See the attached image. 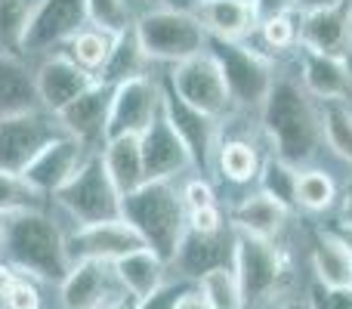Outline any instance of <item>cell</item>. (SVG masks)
Listing matches in <instances>:
<instances>
[{
	"instance_id": "ab89813d",
	"label": "cell",
	"mask_w": 352,
	"mask_h": 309,
	"mask_svg": "<svg viewBox=\"0 0 352 309\" xmlns=\"http://www.w3.org/2000/svg\"><path fill=\"white\" fill-rule=\"evenodd\" d=\"M188 229L201 232V235H213V232H223L226 229V217L219 211V204L210 207H201V211H188Z\"/></svg>"
},
{
	"instance_id": "1f68e13d",
	"label": "cell",
	"mask_w": 352,
	"mask_h": 309,
	"mask_svg": "<svg viewBox=\"0 0 352 309\" xmlns=\"http://www.w3.org/2000/svg\"><path fill=\"white\" fill-rule=\"evenodd\" d=\"M318 118H322V136L331 146V152L352 164V109L346 105V99L322 103Z\"/></svg>"
},
{
	"instance_id": "277c9868",
	"label": "cell",
	"mask_w": 352,
	"mask_h": 309,
	"mask_svg": "<svg viewBox=\"0 0 352 309\" xmlns=\"http://www.w3.org/2000/svg\"><path fill=\"white\" fill-rule=\"evenodd\" d=\"M133 34L152 62L176 65L182 59L204 53L207 31L192 10L179 6H155L133 22Z\"/></svg>"
},
{
	"instance_id": "74e56055",
	"label": "cell",
	"mask_w": 352,
	"mask_h": 309,
	"mask_svg": "<svg viewBox=\"0 0 352 309\" xmlns=\"http://www.w3.org/2000/svg\"><path fill=\"white\" fill-rule=\"evenodd\" d=\"M260 37L269 50H287L297 43V25H294L291 16H272V19H263L260 25Z\"/></svg>"
},
{
	"instance_id": "d6a6232c",
	"label": "cell",
	"mask_w": 352,
	"mask_h": 309,
	"mask_svg": "<svg viewBox=\"0 0 352 309\" xmlns=\"http://www.w3.org/2000/svg\"><path fill=\"white\" fill-rule=\"evenodd\" d=\"M37 0H0V53L25 56V34Z\"/></svg>"
},
{
	"instance_id": "c3c4849f",
	"label": "cell",
	"mask_w": 352,
	"mask_h": 309,
	"mask_svg": "<svg viewBox=\"0 0 352 309\" xmlns=\"http://www.w3.org/2000/svg\"><path fill=\"white\" fill-rule=\"evenodd\" d=\"M99 309H136V297L133 294H127V291H121L118 297H111L105 306H99Z\"/></svg>"
},
{
	"instance_id": "f35d334b",
	"label": "cell",
	"mask_w": 352,
	"mask_h": 309,
	"mask_svg": "<svg viewBox=\"0 0 352 309\" xmlns=\"http://www.w3.org/2000/svg\"><path fill=\"white\" fill-rule=\"evenodd\" d=\"M3 306L6 309H41V288H37V281L22 275V279L12 285V291L6 294Z\"/></svg>"
},
{
	"instance_id": "ffe728a7",
	"label": "cell",
	"mask_w": 352,
	"mask_h": 309,
	"mask_svg": "<svg viewBox=\"0 0 352 309\" xmlns=\"http://www.w3.org/2000/svg\"><path fill=\"white\" fill-rule=\"evenodd\" d=\"M300 81H303V90L316 96L318 103H334V99L352 96V68L349 59H340V56H328L303 47Z\"/></svg>"
},
{
	"instance_id": "484cf974",
	"label": "cell",
	"mask_w": 352,
	"mask_h": 309,
	"mask_svg": "<svg viewBox=\"0 0 352 309\" xmlns=\"http://www.w3.org/2000/svg\"><path fill=\"white\" fill-rule=\"evenodd\" d=\"M285 217H287V211L278 201L269 198L266 192H254L235 204V211H232V226H235V232H248V235L272 242L281 232V226H285Z\"/></svg>"
},
{
	"instance_id": "f1b7e54d",
	"label": "cell",
	"mask_w": 352,
	"mask_h": 309,
	"mask_svg": "<svg viewBox=\"0 0 352 309\" xmlns=\"http://www.w3.org/2000/svg\"><path fill=\"white\" fill-rule=\"evenodd\" d=\"M115 37L118 34H109V31L96 28V25H84V28L62 47V53H68L80 68H87V72H93L99 78V72L105 68V62H109V56H111Z\"/></svg>"
},
{
	"instance_id": "11a10c76",
	"label": "cell",
	"mask_w": 352,
	"mask_h": 309,
	"mask_svg": "<svg viewBox=\"0 0 352 309\" xmlns=\"http://www.w3.org/2000/svg\"><path fill=\"white\" fill-rule=\"evenodd\" d=\"M238 3H254V0H238Z\"/></svg>"
},
{
	"instance_id": "4dcf8cb0",
	"label": "cell",
	"mask_w": 352,
	"mask_h": 309,
	"mask_svg": "<svg viewBox=\"0 0 352 309\" xmlns=\"http://www.w3.org/2000/svg\"><path fill=\"white\" fill-rule=\"evenodd\" d=\"M50 198L37 192L22 173L12 170H0V213L3 217H16V213L28 211H47Z\"/></svg>"
},
{
	"instance_id": "f546056e",
	"label": "cell",
	"mask_w": 352,
	"mask_h": 309,
	"mask_svg": "<svg viewBox=\"0 0 352 309\" xmlns=\"http://www.w3.org/2000/svg\"><path fill=\"white\" fill-rule=\"evenodd\" d=\"M297 176H300L297 164L272 155L269 161L260 164L256 180H260V192H266L269 198H275L285 211H294V207H297Z\"/></svg>"
},
{
	"instance_id": "f6af8a7d",
	"label": "cell",
	"mask_w": 352,
	"mask_h": 309,
	"mask_svg": "<svg viewBox=\"0 0 352 309\" xmlns=\"http://www.w3.org/2000/svg\"><path fill=\"white\" fill-rule=\"evenodd\" d=\"M176 309H210V303H207V297L198 291V285H188L186 291H182V297L176 300Z\"/></svg>"
},
{
	"instance_id": "816d5d0a",
	"label": "cell",
	"mask_w": 352,
	"mask_h": 309,
	"mask_svg": "<svg viewBox=\"0 0 352 309\" xmlns=\"http://www.w3.org/2000/svg\"><path fill=\"white\" fill-rule=\"evenodd\" d=\"M281 309H309V303H300V300H291V303H285Z\"/></svg>"
},
{
	"instance_id": "d4e9b609",
	"label": "cell",
	"mask_w": 352,
	"mask_h": 309,
	"mask_svg": "<svg viewBox=\"0 0 352 309\" xmlns=\"http://www.w3.org/2000/svg\"><path fill=\"white\" fill-rule=\"evenodd\" d=\"M111 266H115V275H118V281H121V288L127 294H133L136 300L155 294L164 285V275H167V263L148 248L133 251V254L115 260Z\"/></svg>"
},
{
	"instance_id": "8992f818",
	"label": "cell",
	"mask_w": 352,
	"mask_h": 309,
	"mask_svg": "<svg viewBox=\"0 0 352 309\" xmlns=\"http://www.w3.org/2000/svg\"><path fill=\"white\" fill-rule=\"evenodd\" d=\"M232 273L241 288L244 309H256L272 294L281 291L287 279V257L266 238L235 232V251H232Z\"/></svg>"
},
{
	"instance_id": "bcb514c9",
	"label": "cell",
	"mask_w": 352,
	"mask_h": 309,
	"mask_svg": "<svg viewBox=\"0 0 352 309\" xmlns=\"http://www.w3.org/2000/svg\"><path fill=\"white\" fill-rule=\"evenodd\" d=\"M22 279V273H16V269L10 266V263H3L0 260V306H3V300H6V294L12 291V285Z\"/></svg>"
},
{
	"instance_id": "5b68a950",
	"label": "cell",
	"mask_w": 352,
	"mask_h": 309,
	"mask_svg": "<svg viewBox=\"0 0 352 309\" xmlns=\"http://www.w3.org/2000/svg\"><path fill=\"white\" fill-rule=\"evenodd\" d=\"M53 204H59L74 226H90V223H105V220H121L124 195L111 182L109 170L102 164V155L93 152L84 161V167L53 195Z\"/></svg>"
},
{
	"instance_id": "8d00e7d4",
	"label": "cell",
	"mask_w": 352,
	"mask_h": 309,
	"mask_svg": "<svg viewBox=\"0 0 352 309\" xmlns=\"http://www.w3.org/2000/svg\"><path fill=\"white\" fill-rule=\"evenodd\" d=\"M87 19L109 34H124L136 22L130 0H87Z\"/></svg>"
},
{
	"instance_id": "52a82bcc",
	"label": "cell",
	"mask_w": 352,
	"mask_h": 309,
	"mask_svg": "<svg viewBox=\"0 0 352 309\" xmlns=\"http://www.w3.org/2000/svg\"><path fill=\"white\" fill-rule=\"evenodd\" d=\"M207 53L219 62L232 103L254 105V109L266 103L275 84V65L269 56L241 41H217V37H207Z\"/></svg>"
},
{
	"instance_id": "7dc6e473",
	"label": "cell",
	"mask_w": 352,
	"mask_h": 309,
	"mask_svg": "<svg viewBox=\"0 0 352 309\" xmlns=\"http://www.w3.org/2000/svg\"><path fill=\"white\" fill-rule=\"evenodd\" d=\"M340 220H346V223H352V173H349L346 186H343V198H340Z\"/></svg>"
},
{
	"instance_id": "44dd1931",
	"label": "cell",
	"mask_w": 352,
	"mask_h": 309,
	"mask_svg": "<svg viewBox=\"0 0 352 309\" xmlns=\"http://www.w3.org/2000/svg\"><path fill=\"white\" fill-rule=\"evenodd\" d=\"M232 251H235V232H232V238H226V229L213 232V235H201V232L186 229L179 251H176V260L170 266L179 269L182 279L198 281L210 269L232 266Z\"/></svg>"
},
{
	"instance_id": "60d3db41",
	"label": "cell",
	"mask_w": 352,
	"mask_h": 309,
	"mask_svg": "<svg viewBox=\"0 0 352 309\" xmlns=\"http://www.w3.org/2000/svg\"><path fill=\"white\" fill-rule=\"evenodd\" d=\"M182 204H186V211H201V207H210L217 204V195H213V186L207 180H188L186 186H182Z\"/></svg>"
},
{
	"instance_id": "2e32d148",
	"label": "cell",
	"mask_w": 352,
	"mask_h": 309,
	"mask_svg": "<svg viewBox=\"0 0 352 309\" xmlns=\"http://www.w3.org/2000/svg\"><path fill=\"white\" fill-rule=\"evenodd\" d=\"M124 288L115 275V266L102 260H80L72 263L68 275L59 285L62 309H99L111 297H118Z\"/></svg>"
},
{
	"instance_id": "7a4b0ae2",
	"label": "cell",
	"mask_w": 352,
	"mask_h": 309,
	"mask_svg": "<svg viewBox=\"0 0 352 309\" xmlns=\"http://www.w3.org/2000/svg\"><path fill=\"white\" fill-rule=\"evenodd\" d=\"M260 121L275 155L291 164H306L324 142L318 109L294 81H275L266 103L260 105Z\"/></svg>"
},
{
	"instance_id": "836d02e7",
	"label": "cell",
	"mask_w": 352,
	"mask_h": 309,
	"mask_svg": "<svg viewBox=\"0 0 352 309\" xmlns=\"http://www.w3.org/2000/svg\"><path fill=\"white\" fill-rule=\"evenodd\" d=\"M217 164L219 173L229 182H250L260 173V155L250 142L244 140H226L217 146Z\"/></svg>"
},
{
	"instance_id": "6da1fadb",
	"label": "cell",
	"mask_w": 352,
	"mask_h": 309,
	"mask_svg": "<svg viewBox=\"0 0 352 309\" xmlns=\"http://www.w3.org/2000/svg\"><path fill=\"white\" fill-rule=\"evenodd\" d=\"M0 260L10 263L16 273L28 275V279L56 288L62 285V279L72 269L65 251V232L47 211H28L6 220Z\"/></svg>"
},
{
	"instance_id": "e0dca14e",
	"label": "cell",
	"mask_w": 352,
	"mask_h": 309,
	"mask_svg": "<svg viewBox=\"0 0 352 309\" xmlns=\"http://www.w3.org/2000/svg\"><path fill=\"white\" fill-rule=\"evenodd\" d=\"M93 152L80 140L62 134L22 170V176L37 189V192H43L47 198H53V195L59 192V189L65 186L80 167H84V161Z\"/></svg>"
},
{
	"instance_id": "8fae6325",
	"label": "cell",
	"mask_w": 352,
	"mask_h": 309,
	"mask_svg": "<svg viewBox=\"0 0 352 309\" xmlns=\"http://www.w3.org/2000/svg\"><path fill=\"white\" fill-rule=\"evenodd\" d=\"M161 115V81L148 78H130L115 84L109 105V127L105 140L115 136H140L155 118Z\"/></svg>"
},
{
	"instance_id": "3957f363",
	"label": "cell",
	"mask_w": 352,
	"mask_h": 309,
	"mask_svg": "<svg viewBox=\"0 0 352 309\" xmlns=\"http://www.w3.org/2000/svg\"><path fill=\"white\" fill-rule=\"evenodd\" d=\"M121 217L140 232L146 248L155 251L167 266L176 260L179 242L188 229V211L173 180H148L136 192L124 195Z\"/></svg>"
},
{
	"instance_id": "7402d4cb",
	"label": "cell",
	"mask_w": 352,
	"mask_h": 309,
	"mask_svg": "<svg viewBox=\"0 0 352 309\" xmlns=\"http://www.w3.org/2000/svg\"><path fill=\"white\" fill-rule=\"evenodd\" d=\"M192 12L204 25L207 37L217 41H244L256 28L254 6L238 0H195Z\"/></svg>"
},
{
	"instance_id": "b9f144b4",
	"label": "cell",
	"mask_w": 352,
	"mask_h": 309,
	"mask_svg": "<svg viewBox=\"0 0 352 309\" xmlns=\"http://www.w3.org/2000/svg\"><path fill=\"white\" fill-rule=\"evenodd\" d=\"M186 281H173V285H161L155 294H148V297L136 300V309H176V300L182 297V291H186Z\"/></svg>"
},
{
	"instance_id": "ee69618b",
	"label": "cell",
	"mask_w": 352,
	"mask_h": 309,
	"mask_svg": "<svg viewBox=\"0 0 352 309\" xmlns=\"http://www.w3.org/2000/svg\"><path fill=\"white\" fill-rule=\"evenodd\" d=\"M254 16H256V25L263 19H272V16H291L297 10V0H254Z\"/></svg>"
},
{
	"instance_id": "9f6ffc18",
	"label": "cell",
	"mask_w": 352,
	"mask_h": 309,
	"mask_svg": "<svg viewBox=\"0 0 352 309\" xmlns=\"http://www.w3.org/2000/svg\"><path fill=\"white\" fill-rule=\"evenodd\" d=\"M346 3H349V10H352V0H346Z\"/></svg>"
},
{
	"instance_id": "9a60e30c",
	"label": "cell",
	"mask_w": 352,
	"mask_h": 309,
	"mask_svg": "<svg viewBox=\"0 0 352 309\" xmlns=\"http://www.w3.org/2000/svg\"><path fill=\"white\" fill-rule=\"evenodd\" d=\"M297 41L309 50L328 56L349 59L352 53V10L346 0H331V3L303 10V19L297 25Z\"/></svg>"
},
{
	"instance_id": "30bf717a",
	"label": "cell",
	"mask_w": 352,
	"mask_h": 309,
	"mask_svg": "<svg viewBox=\"0 0 352 309\" xmlns=\"http://www.w3.org/2000/svg\"><path fill=\"white\" fill-rule=\"evenodd\" d=\"M84 25H90L87 0H37L25 34V59L62 50Z\"/></svg>"
},
{
	"instance_id": "9c48e42d",
	"label": "cell",
	"mask_w": 352,
	"mask_h": 309,
	"mask_svg": "<svg viewBox=\"0 0 352 309\" xmlns=\"http://www.w3.org/2000/svg\"><path fill=\"white\" fill-rule=\"evenodd\" d=\"M164 84L179 99H186L188 105H195L198 111L217 118V121L223 115H229V109L235 105L229 96L223 72H219V62L207 50L192 56V59H182L170 65V72L164 74Z\"/></svg>"
},
{
	"instance_id": "4316f807",
	"label": "cell",
	"mask_w": 352,
	"mask_h": 309,
	"mask_svg": "<svg viewBox=\"0 0 352 309\" xmlns=\"http://www.w3.org/2000/svg\"><path fill=\"white\" fill-rule=\"evenodd\" d=\"M312 269L322 288H349L352 285V254L331 232H318L312 248Z\"/></svg>"
},
{
	"instance_id": "f907efd6",
	"label": "cell",
	"mask_w": 352,
	"mask_h": 309,
	"mask_svg": "<svg viewBox=\"0 0 352 309\" xmlns=\"http://www.w3.org/2000/svg\"><path fill=\"white\" fill-rule=\"evenodd\" d=\"M331 3V0H297V10H312V6H322Z\"/></svg>"
},
{
	"instance_id": "4fadbf2b",
	"label": "cell",
	"mask_w": 352,
	"mask_h": 309,
	"mask_svg": "<svg viewBox=\"0 0 352 309\" xmlns=\"http://www.w3.org/2000/svg\"><path fill=\"white\" fill-rule=\"evenodd\" d=\"M96 74L80 68L78 62L68 53L56 50L37 59L34 65V87H37V99H41V109L59 115L65 105H72L80 93H87L96 84Z\"/></svg>"
},
{
	"instance_id": "e575fe53",
	"label": "cell",
	"mask_w": 352,
	"mask_h": 309,
	"mask_svg": "<svg viewBox=\"0 0 352 309\" xmlns=\"http://www.w3.org/2000/svg\"><path fill=\"white\" fill-rule=\"evenodd\" d=\"M337 201V186L324 170H300L297 176V207L303 211H312V213H322L328 207H334Z\"/></svg>"
},
{
	"instance_id": "ac0fdd59",
	"label": "cell",
	"mask_w": 352,
	"mask_h": 309,
	"mask_svg": "<svg viewBox=\"0 0 352 309\" xmlns=\"http://www.w3.org/2000/svg\"><path fill=\"white\" fill-rule=\"evenodd\" d=\"M140 149L148 180H176L188 167H195L192 152L182 142V136L173 130V124L167 121L164 111L140 134Z\"/></svg>"
},
{
	"instance_id": "ba28073f",
	"label": "cell",
	"mask_w": 352,
	"mask_h": 309,
	"mask_svg": "<svg viewBox=\"0 0 352 309\" xmlns=\"http://www.w3.org/2000/svg\"><path fill=\"white\" fill-rule=\"evenodd\" d=\"M62 134L65 127L59 124V118L41 105L0 118V170L22 173Z\"/></svg>"
},
{
	"instance_id": "cb8c5ba5",
	"label": "cell",
	"mask_w": 352,
	"mask_h": 309,
	"mask_svg": "<svg viewBox=\"0 0 352 309\" xmlns=\"http://www.w3.org/2000/svg\"><path fill=\"white\" fill-rule=\"evenodd\" d=\"M102 164L109 170L111 182L118 186L121 195L136 192L140 186H146V164H142V149H140V136H115L105 140V146L99 149Z\"/></svg>"
},
{
	"instance_id": "7bdbcfd3",
	"label": "cell",
	"mask_w": 352,
	"mask_h": 309,
	"mask_svg": "<svg viewBox=\"0 0 352 309\" xmlns=\"http://www.w3.org/2000/svg\"><path fill=\"white\" fill-rule=\"evenodd\" d=\"M309 309H352V285L349 288H316Z\"/></svg>"
},
{
	"instance_id": "5bb4252c",
	"label": "cell",
	"mask_w": 352,
	"mask_h": 309,
	"mask_svg": "<svg viewBox=\"0 0 352 309\" xmlns=\"http://www.w3.org/2000/svg\"><path fill=\"white\" fill-rule=\"evenodd\" d=\"M161 111H164L167 121L173 124V130L188 146L195 167H201V170L210 167V161L217 158V146H219L217 118L204 115V111H198L195 105H188L186 99H179L164 81H161Z\"/></svg>"
},
{
	"instance_id": "db71d44e",
	"label": "cell",
	"mask_w": 352,
	"mask_h": 309,
	"mask_svg": "<svg viewBox=\"0 0 352 309\" xmlns=\"http://www.w3.org/2000/svg\"><path fill=\"white\" fill-rule=\"evenodd\" d=\"M161 3H164V6H173V0H161Z\"/></svg>"
},
{
	"instance_id": "603a6c76",
	"label": "cell",
	"mask_w": 352,
	"mask_h": 309,
	"mask_svg": "<svg viewBox=\"0 0 352 309\" xmlns=\"http://www.w3.org/2000/svg\"><path fill=\"white\" fill-rule=\"evenodd\" d=\"M37 87H34V68L25 56L0 53V118L16 115V111L37 109Z\"/></svg>"
},
{
	"instance_id": "7c38bea8",
	"label": "cell",
	"mask_w": 352,
	"mask_h": 309,
	"mask_svg": "<svg viewBox=\"0 0 352 309\" xmlns=\"http://www.w3.org/2000/svg\"><path fill=\"white\" fill-rule=\"evenodd\" d=\"M140 248H146V242L124 217L105 220V223H90V226H74V232L65 235V251L72 263H80V260L115 263Z\"/></svg>"
},
{
	"instance_id": "83f0119b",
	"label": "cell",
	"mask_w": 352,
	"mask_h": 309,
	"mask_svg": "<svg viewBox=\"0 0 352 309\" xmlns=\"http://www.w3.org/2000/svg\"><path fill=\"white\" fill-rule=\"evenodd\" d=\"M152 65L155 62L146 56V50L140 47L133 28H130V31H124V34L115 37L111 56H109V62H105V68L99 72V78L109 81V84L115 87V84L130 81V78H148V68Z\"/></svg>"
},
{
	"instance_id": "d6986e66",
	"label": "cell",
	"mask_w": 352,
	"mask_h": 309,
	"mask_svg": "<svg viewBox=\"0 0 352 309\" xmlns=\"http://www.w3.org/2000/svg\"><path fill=\"white\" fill-rule=\"evenodd\" d=\"M111 90L115 87L109 81L99 78L87 93H80L72 105L59 111V124L65 127L68 136L80 140L90 152H99L105 146V127H109V105H111Z\"/></svg>"
},
{
	"instance_id": "f5cc1de1",
	"label": "cell",
	"mask_w": 352,
	"mask_h": 309,
	"mask_svg": "<svg viewBox=\"0 0 352 309\" xmlns=\"http://www.w3.org/2000/svg\"><path fill=\"white\" fill-rule=\"evenodd\" d=\"M6 220H10V217H3V213H0V242H3V232H6Z\"/></svg>"
},
{
	"instance_id": "d590c367",
	"label": "cell",
	"mask_w": 352,
	"mask_h": 309,
	"mask_svg": "<svg viewBox=\"0 0 352 309\" xmlns=\"http://www.w3.org/2000/svg\"><path fill=\"white\" fill-rule=\"evenodd\" d=\"M198 291L207 297L210 309H244L241 288H238L232 266H219V269L204 273L198 279Z\"/></svg>"
},
{
	"instance_id": "681fc988",
	"label": "cell",
	"mask_w": 352,
	"mask_h": 309,
	"mask_svg": "<svg viewBox=\"0 0 352 309\" xmlns=\"http://www.w3.org/2000/svg\"><path fill=\"white\" fill-rule=\"evenodd\" d=\"M331 235L340 238V242L349 248V254H352V223H346V220H340V223H337L334 229H331Z\"/></svg>"
}]
</instances>
